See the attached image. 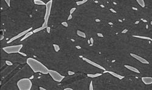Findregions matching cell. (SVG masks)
Here are the masks:
<instances>
[{"label": "cell", "mask_w": 152, "mask_h": 90, "mask_svg": "<svg viewBox=\"0 0 152 90\" xmlns=\"http://www.w3.org/2000/svg\"><path fill=\"white\" fill-rule=\"evenodd\" d=\"M42 63L49 69L58 71L64 76L68 75L69 71L82 72L87 74L104 72L103 69L90 65L83 58L65 55L60 50Z\"/></svg>", "instance_id": "obj_1"}, {"label": "cell", "mask_w": 152, "mask_h": 90, "mask_svg": "<svg viewBox=\"0 0 152 90\" xmlns=\"http://www.w3.org/2000/svg\"><path fill=\"white\" fill-rule=\"evenodd\" d=\"M30 28H33L32 20L28 12L13 7L1 12V33L7 41Z\"/></svg>", "instance_id": "obj_2"}, {"label": "cell", "mask_w": 152, "mask_h": 90, "mask_svg": "<svg viewBox=\"0 0 152 90\" xmlns=\"http://www.w3.org/2000/svg\"><path fill=\"white\" fill-rule=\"evenodd\" d=\"M23 47L21 52L28 57H33L42 61L52 57L56 53L54 48L50 33L46 28L37 33H33L28 39L21 42Z\"/></svg>", "instance_id": "obj_3"}, {"label": "cell", "mask_w": 152, "mask_h": 90, "mask_svg": "<svg viewBox=\"0 0 152 90\" xmlns=\"http://www.w3.org/2000/svg\"><path fill=\"white\" fill-rule=\"evenodd\" d=\"M77 7V3L74 0H52L48 27L54 28L59 26L63 22L67 21L71 15V9Z\"/></svg>", "instance_id": "obj_4"}, {"label": "cell", "mask_w": 152, "mask_h": 90, "mask_svg": "<svg viewBox=\"0 0 152 90\" xmlns=\"http://www.w3.org/2000/svg\"><path fill=\"white\" fill-rule=\"evenodd\" d=\"M35 73L28 64L21 65L1 82V90H18L17 82L23 78H30Z\"/></svg>", "instance_id": "obj_5"}, {"label": "cell", "mask_w": 152, "mask_h": 90, "mask_svg": "<svg viewBox=\"0 0 152 90\" xmlns=\"http://www.w3.org/2000/svg\"><path fill=\"white\" fill-rule=\"evenodd\" d=\"M33 84L45 88L46 90H63L61 82L55 81L49 74L36 73L30 77Z\"/></svg>", "instance_id": "obj_6"}, {"label": "cell", "mask_w": 152, "mask_h": 90, "mask_svg": "<svg viewBox=\"0 0 152 90\" xmlns=\"http://www.w3.org/2000/svg\"><path fill=\"white\" fill-rule=\"evenodd\" d=\"M46 7L45 6H37L35 5L31 13V18L32 20L33 30L32 31L41 27L45 22V16Z\"/></svg>", "instance_id": "obj_7"}, {"label": "cell", "mask_w": 152, "mask_h": 90, "mask_svg": "<svg viewBox=\"0 0 152 90\" xmlns=\"http://www.w3.org/2000/svg\"><path fill=\"white\" fill-rule=\"evenodd\" d=\"M28 58V56H24L20 53L8 54L3 48H1V59L10 61L13 64H20L21 65H24L27 64Z\"/></svg>", "instance_id": "obj_8"}, {"label": "cell", "mask_w": 152, "mask_h": 90, "mask_svg": "<svg viewBox=\"0 0 152 90\" xmlns=\"http://www.w3.org/2000/svg\"><path fill=\"white\" fill-rule=\"evenodd\" d=\"M27 64L29 66L35 73H40L43 74H48L49 71V69L45 65H44L41 61L33 57H28L27 59Z\"/></svg>", "instance_id": "obj_9"}, {"label": "cell", "mask_w": 152, "mask_h": 90, "mask_svg": "<svg viewBox=\"0 0 152 90\" xmlns=\"http://www.w3.org/2000/svg\"><path fill=\"white\" fill-rule=\"evenodd\" d=\"M91 78L88 77L82 78V79L77 80L74 82L71 83L67 85V87H71L73 90H79V89H89V86L91 81Z\"/></svg>", "instance_id": "obj_10"}, {"label": "cell", "mask_w": 152, "mask_h": 90, "mask_svg": "<svg viewBox=\"0 0 152 90\" xmlns=\"http://www.w3.org/2000/svg\"><path fill=\"white\" fill-rule=\"evenodd\" d=\"M21 65L20 64H13L12 65H6L3 69H1V81H4L7 77L11 75L12 73L13 72L15 69L20 67Z\"/></svg>", "instance_id": "obj_11"}, {"label": "cell", "mask_w": 152, "mask_h": 90, "mask_svg": "<svg viewBox=\"0 0 152 90\" xmlns=\"http://www.w3.org/2000/svg\"><path fill=\"white\" fill-rule=\"evenodd\" d=\"M32 82L30 78H23L17 82V86L19 90H31Z\"/></svg>", "instance_id": "obj_12"}, {"label": "cell", "mask_w": 152, "mask_h": 90, "mask_svg": "<svg viewBox=\"0 0 152 90\" xmlns=\"http://www.w3.org/2000/svg\"><path fill=\"white\" fill-rule=\"evenodd\" d=\"M23 44H20V45H9V46L5 47L3 48L7 53L12 54V53H17L21 52L22 48H23Z\"/></svg>", "instance_id": "obj_13"}, {"label": "cell", "mask_w": 152, "mask_h": 90, "mask_svg": "<svg viewBox=\"0 0 152 90\" xmlns=\"http://www.w3.org/2000/svg\"><path fill=\"white\" fill-rule=\"evenodd\" d=\"M49 74L51 76L52 79L58 82H62V81H63L64 77H65V76L61 74L60 73L55 70H54V69H49Z\"/></svg>", "instance_id": "obj_14"}, {"label": "cell", "mask_w": 152, "mask_h": 90, "mask_svg": "<svg viewBox=\"0 0 152 90\" xmlns=\"http://www.w3.org/2000/svg\"><path fill=\"white\" fill-rule=\"evenodd\" d=\"M130 56L133 58L136 59V60H138V61H139L140 62L142 63V64H148V62L147 60H146L145 59H143V57H142L140 56L139 55H137L136 54H133V53H130Z\"/></svg>", "instance_id": "obj_15"}, {"label": "cell", "mask_w": 152, "mask_h": 90, "mask_svg": "<svg viewBox=\"0 0 152 90\" xmlns=\"http://www.w3.org/2000/svg\"><path fill=\"white\" fill-rule=\"evenodd\" d=\"M10 7L4 0H1V12L6 11Z\"/></svg>", "instance_id": "obj_16"}, {"label": "cell", "mask_w": 152, "mask_h": 90, "mask_svg": "<svg viewBox=\"0 0 152 90\" xmlns=\"http://www.w3.org/2000/svg\"><path fill=\"white\" fill-rule=\"evenodd\" d=\"M142 81L144 84L148 85L152 84V77H143L142 78Z\"/></svg>", "instance_id": "obj_17"}, {"label": "cell", "mask_w": 152, "mask_h": 90, "mask_svg": "<svg viewBox=\"0 0 152 90\" xmlns=\"http://www.w3.org/2000/svg\"><path fill=\"white\" fill-rule=\"evenodd\" d=\"M106 71H107L108 73H109V74H111L112 76H114V77L117 78V79H119L120 80H122V79H124V76H122V75H121V74L117 73L114 72V71H107V70H106Z\"/></svg>", "instance_id": "obj_18"}, {"label": "cell", "mask_w": 152, "mask_h": 90, "mask_svg": "<svg viewBox=\"0 0 152 90\" xmlns=\"http://www.w3.org/2000/svg\"><path fill=\"white\" fill-rule=\"evenodd\" d=\"M124 66H125V67L126 68H127L128 69H129L130 71H133V72L136 73H138V74L140 73L139 71L138 70V69H137L136 68H135L134 67H133V66H132V65H125Z\"/></svg>", "instance_id": "obj_19"}, {"label": "cell", "mask_w": 152, "mask_h": 90, "mask_svg": "<svg viewBox=\"0 0 152 90\" xmlns=\"http://www.w3.org/2000/svg\"><path fill=\"white\" fill-rule=\"evenodd\" d=\"M33 31H30V32H29L28 33H27L26 35H25L24 36H23L22 37V38H20L19 39H20V44H21V42L23 41H24V40H25V39H28L29 37H30V36H31L32 35H33Z\"/></svg>", "instance_id": "obj_20"}, {"label": "cell", "mask_w": 152, "mask_h": 90, "mask_svg": "<svg viewBox=\"0 0 152 90\" xmlns=\"http://www.w3.org/2000/svg\"><path fill=\"white\" fill-rule=\"evenodd\" d=\"M102 73H91V74H87L88 77H89L91 79H93V78H96L99 77L100 75H102Z\"/></svg>", "instance_id": "obj_21"}, {"label": "cell", "mask_w": 152, "mask_h": 90, "mask_svg": "<svg viewBox=\"0 0 152 90\" xmlns=\"http://www.w3.org/2000/svg\"><path fill=\"white\" fill-rule=\"evenodd\" d=\"M77 35L79 36L82 37V38H87V35L84 32L82 31V30H77Z\"/></svg>", "instance_id": "obj_22"}, {"label": "cell", "mask_w": 152, "mask_h": 90, "mask_svg": "<svg viewBox=\"0 0 152 90\" xmlns=\"http://www.w3.org/2000/svg\"><path fill=\"white\" fill-rule=\"evenodd\" d=\"M34 1L35 5H37V6H45L46 5V3L42 0H33Z\"/></svg>", "instance_id": "obj_23"}, {"label": "cell", "mask_w": 152, "mask_h": 90, "mask_svg": "<svg viewBox=\"0 0 152 90\" xmlns=\"http://www.w3.org/2000/svg\"><path fill=\"white\" fill-rule=\"evenodd\" d=\"M136 2L138 3V4H139L142 7H144L146 6V3H145L144 0H136Z\"/></svg>", "instance_id": "obj_24"}, {"label": "cell", "mask_w": 152, "mask_h": 90, "mask_svg": "<svg viewBox=\"0 0 152 90\" xmlns=\"http://www.w3.org/2000/svg\"><path fill=\"white\" fill-rule=\"evenodd\" d=\"M6 65L7 64L6 60H4V59H1V69H3Z\"/></svg>", "instance_id": "obj_25"}, {"label": "cell", "mask_w": 152, "mask_h": 90, "mask_svg": "<svg viewBox=\"0 0 152 90\" xmlns=\"http://www.w3.org/2000/svg\"><path fill=\"white\" fill-rule=\"evenodd\" d=\"M53 46H54V50L56 52H58L60 50V47L58 45V44H53Z\"/></svg>", "instance_id": "obj_26"}, {"label": "cell", "mask_w": 152, "mask_h": 90, "mask_svg": "<svg viewBox=\"0 0 152 90\" xmlns=\"http://www.w3.org/2000/svg\"><path fill=\"white\" fill-rule=\"evenodd\" d=\"M88 1H89V0H82V1H78V2H76V3H77V6H80V5H82V4H85V3L88 2Z\"/></svg>", "instance_id": "obj_27"}, {"label": "cell", "mask_w": 152, "mask_h": 90, "mask_svg": "<svg viewBox=\"0 0 152 90\" xmlns=\"http://www.w3.org/2000/svg\"><path fill=\"white\" fill-rule=\"evenodd\" d=\"M31 90H39V86L35 84H33L32 86Z\"/></svg>", "instance_id": "obj_28"}, {"label": "cell", "mask_w": 152, "mask_h": 90, "mask_svg": "<svg viewBox=\"0 0 152 90\" xmlns=\"http://www.w3.org/2000/svg\"><path fill=\"white\" fill-rule=\"evenodd\" d=\"M89 90H93L94 89V85H93V83H92V79H91V82H90V84H89Z\"/></svg>", "instance_id": "obj_29"}, {"label": "cell", "mask_w": 152, "mask_h": 90, "mask_svg": "<svg viewBox=\"0 0 152 90\" xmlns=\"http://www.w3.org/2000/svg\"><path fill=\"white\" fill-rule=\"evenodd\" d=\"M134 37L138 38H142V39H150L149 38H147V37H143V36H134Z\"/></svg>", "instance_id": "obj_30"}, {"label": "cell", "mask_w": 152, "mask_h": 90, "mask_svg": "<svg viewBox=\"0 0 152 90\" xmlns=\"http://www.w3.org/2000/svg\"><path fill=\"white\" fill-rule=\"evenodd\" d=\"M6 64H7V65H13V63L12 62H11V61H7V60H6Z\"/></svg>", "instance_id": "obj_31"}, {"label": "cell", "mask_w": 152, "mask_h": 90, "mask_svg": "<svg viewBox=\"0 0 152 90\" xmlns=\"http://www.w3.org/2000/svg\"><path fill=\"white\" fill-rule=\"evenodd\" d=\"M5 1H6V3L7 4L8 6H9V7L11 6V1L12 0H4Z\"/></svg>", "instance_id": "obj_32"}, {"label": "cell", "mask_w": 152, "mask_h": 90, "mask_svg": "<svg viewBox=\"0 0 152 90\" xmlns=\"http://www.w3.org/2000/svg\"><path fill=\"white\" fill-rule=\"evenodd\" d=\"M42 1H44V2H45L46 4L47 3H48L49 1H51V0H42Z\"/></svg>", "instance_id": "obj_33"}, {"label": "cell", "mask_w": 152, "mask_h": 90, "mask_svg": "<svg viewBox=\"0 0 152 90\" xmlns=\"http://www.w3.org/2000/svg\"><path fill=\"white\" fill-rule=\"evenodd\" d=\"M39 90H46L45 88L43 87H41V86H39Z\"/></svg>", "instance_id": "obj_34"}]
</instances>
